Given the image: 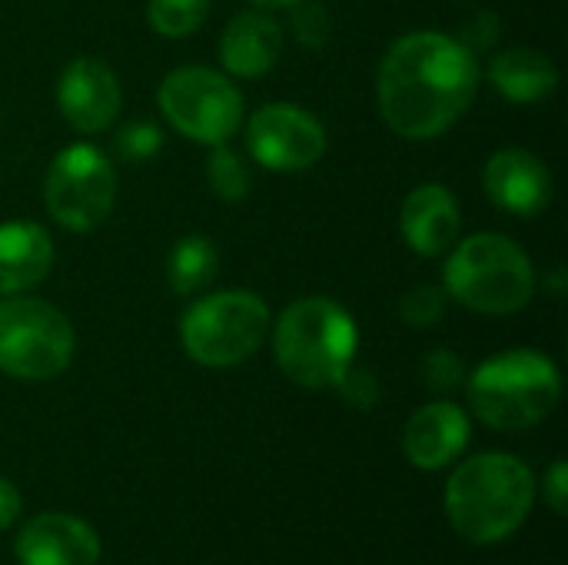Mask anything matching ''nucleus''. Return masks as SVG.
Segmentation results:
<instances>
[{
	"label": "nucleus",
	"mask_w": 568,
	"mask_h": 565,
	"mask_svg": "<svg viewBox=\"0 0 568 565\" xmlns=\"http://www.w3.org/2000/svg\"><path fill=\"white\" fill-rule=\"evenodd\" d=\"M476 87L479 67L473 50L456 37L419 30L396 40L383 57L376 100L393 133L433 140L469 110Z\"/></svg>",
	"instance_id": "1"
},
{
	"label": "nucleus",
	"mask_w": 568,
	"mask_h": 565,
	"mask_svg": "<svg viewBox=\"0 0 568 565\" xmlns=\"http://www.w3.org/2000/svg\"><path fill=\"white\" fill-rule=\"evenodd\" d=\"M536 503L532 470L509 453H483L466 460L446 483V516L473 546L509 539Z\"/></svg>",
	"instance_id": "2"
},
{
	"label": "nucleus",
	"mask_w": 568,
	"mask_h": 565,
	"mask_svg": "<svg viewBox=\"0 0 568 565\" xmlns=\"http://www.w3.org/2000/svg\"><path fill=\"white\" fill-rule=\"evenodd\" d=\"M356 346L359 333L353 316L326 296H306L286 306L273 336L280 370L303 390L339 386Z\"/></svg>",
	"instance_id": "3"
},
{
	"label": "nucleus",
	"mask_w": 568,
	"mask_h": 565,
	"mask_svg": "<svg viewBox=\"0 0 568 565\" xmlns=\"http://www.w3.org/2000/svg\"><path fill=\"white\" fill-rule=\"evenodd\" d=\"M559 396L562 380L556 363L532 350L493 356L469 376L473 413L499 433H519L542 423L559 406Z\"/></svg>",
	"instance_id": "4"
},
{
	"label": "nucleus",
	"mask_w": 568,
	"mask_h": 565,
	"mask_svg": "<svg viewBox=\"0 0 568 565\" xmlns=\"http://www.w3.org/2000/svg\"><path fill=\"white\" fill-rule=\"evenodd\" d=\"M446 293L476 313H516L532 300L536 270L519 243L503 233L463 240L446 263Z\"/></svg>",
	"instance_id": "5"
},
{
	"label": "nucleus",
	"mask_w": 568,
	"mask_h": 565,
	"mask_svg": "<svg viewBox=\"0 0 568 565\" xmlns=\"http://www.w3.org/2000/svg\"><path fill=\"white\" fill-rule=\"evenodd\" d=\"M270 330L266 303L250 290H223L196 300L183 323L180 340L193 363L223 370L236 366L260 350Z\"/></svg>",
	"instance_id": "6"
},
{
	"label": "nucleus",
	"mask_w": 568,
	"mask_h": 565,
	"mask_svg": "<svg viewBox=\"0 0 568 565\" xmlns=\"http://www.w3.org/2000/svg\"><path fill=\"white\" fill-rule=\"evenodd\" d=\"M73 330L70 320L30 296L0 303V370L17 380H53L70 366Z\"/></svg>",
	"instance_id": "7"
},
{
	"label": "nucleus",
	"mask_w": 568,
	"mask_h": 565,
	"mask_svg": "<svg viewBox=\"0 0 568 565\" xmlns=\"http://www.w3.org/2000/svg\"><path fill=\"white\" fill-rule=\"evenodd\" d=\"M160 110L186 140L220 147L243 123V93L210 67H180L160 83Z\"/></svg>",
	"instance_id": "8"
},
{
	"label": "nucleus",
	"mask_w": 568,
	"mask_h": 565,
	"mask_svg": "<svg viewBox=\"0 0 568 565\" xmlns=\"http://www.w3.org/2000/svg\"><path fill=\"white\" fill-rule=\"evenodd\" d=\"M47 210L50 216L73 230H97L116 200V173L113 163L90 143H73L60 150L47 173Z\"/></svg>",
	"instance_id": "9"
},
{
	"label": "nucleus",
	"mask_w": 568,
	"mask_h": 565,
	"mask_svg": "<svg viewBox=\"0 0 568 565\" xmlns=\"http://www.w3.org/2000/svg\"><path fill=\"white\" fill-rule=\"evenodd\" d=\"M246 143L253 160L266 170L296 173L326 153V130L296 103H266L250 117Z\"/></svg>",
	"instance_id": "10"
},
{
	"label": "nucleus",
	"mask_w": 568,
	"mask_h": 565,
	"mask_svg": "<svg viewBox=\"0 0 568 565\" xmlns=\"http://www.w3.org/2000/svg\"><path fill=\"white\" fill-rule=\"evenodd\" d=\"M57 107L80 133L106 130L120 110L116 73L97 57H73L57 80Z\"/></svg>",
	"instance_id": "11"
},
{
	"label": "nucleus",
	"mask_w": 568,
	"mask_h": 565,
	"mask_svg": "<svg viewBox=\"0 0 568 565\" xmlns=\"http://www.w3.org/2000/svg\"><path fill=\"white\" fill-rule=\"evenodd\" d=\"M486 196L516 216H536L552 200V173L529 150H499L483 170Z\"/></svg>",
	"instance_id": "12"
},
{
	"label": "nucleus",
	"mask_w": 568,
	"mask_h": 565,
	"mask_svg": "<svg viewBox=\"0 0 568 565\" xmlns=\"http://www.w3.org/2000/svg\"><path fill=\"white\" fill-rule=\"evenodd\" d=\"M17 559L20 565H97L100 539L77 516L43 513L20 529Z\"/></svg>",
	"instance_id": "13"
},
{
	"label": "nucleus",
	"mask_w": 568,
	"mask_h": 565,
	"mask_svg": "<svg viewBox=\"0 0 568 565\" xmlns=\"http://www.w3.org/2000/svg\"><path fill=\"white\" fill-rule=\"evenodd\" d=\"M469 446V420L456 403L423 406L403 433V453L419 470H443Z\"/></svg>",
	"instance_id": "14"
},
{
	"label": "nucleus",
	"mask_w": 568,
	"mask_h": 565,
	"mask_svg": "<svg viewBox=\"0 0 568 565\" xmlns=\"http://www.w3.org/2000/svg\"><path fill=\"white\" fill-rule=\"evenodd\" d=\"M459 223L463 216H459L456 196L439 183H423L403 200L399 230H403V240L419 256L446 253L459 236Z\"/></svg>",
	"instance_id": "15"
},
{
	"label": "nucleus",
	"mask_w": 568,
	"mask_h": 565,
	"mask_svg": "<svg viewBox=\"0 0 568 565\" xmlns=\"http://www.w3.org/2000/svg\"><path fill=\"white\" fill-rule=\"evenodd\" d=\"M283 50V30L260 10H243L220 37V60L233 77H263L276 67Z\"/></svg>",
	"instance_id": "16"
},
{
	"label": "nucleus",
	"mask_w": 568,
	"mask_h": 565,
	"mask_svg": "<svg viewBox=\"0 0 568 565\" xmlns=\"http://www.w3.org/2000/svg\"><path fill=\"white\" fill-rule=\"evenodd\" d=\"M53 266L50 233L37 223H0V293H23L37 286Z\"/></svg>",
	"instance_id": "17"
},
{
	"label": "nucleus",
	"mask_w": 568,
	"mask_h": 565,
	"mask_svg": "<svg viewBox=\"0 0 568 565\" xmlns=\"http://www.w3.org/2000/svg\"><path fill=\"white\" fill-rule=\"evenodd\" d=\"M489 77H493L496 90L513 103H539L559 83L552 60L539 50H529V47H516V50L499 53L489 67Z\"/></svg>",
	"instance_id": "18"
},
{
	"label": "nucleus",
	"mask_w": 568,
	"mask_h": 565,
	"mask_svg": "<svg viewBox=\"0 0 568 565\" xmlns=\"http://www.w3.org/2000/svg\"><path fill=\"white\" fill-rule=\"evenodd\" d=\"M220 266V253L213 246V240L206 236H183L166 260V280L180 296H193L200 293Z\"/></svg>",
	"instance_id": "19"
},
{
	"label": "nucleus",
	"mask_w": 568,
	"mask_h": 565,
	"mask_svg": "<svg viewBox=\"0 0 568 565\" xmlns=\"http://www.w3.org/2000/svg\"><path fill=\"white\" fill-rule=\"evenodd\" d=\"M206 180H210L213 193L220 200H226V203L246 200L250 196V186H253V176H250L246 163L226 143L213 147V153L206 160Z\"/></svg>",
	"instance_id": "20"
},
{
	"label": "nucleus",
	"mask_w": 568,
	"mask_h": 565,
	"mask_svg": "<svg viewBox=\"0 0 568 565\" xmlns=\"http://www.w3.org/2000/svg\"><path fill=\"white\" fill-rule=\"evenodd\" d=\"M210 13V0H150L146 17L160 37H190Z\"/></svg>",
	"instance_id": "21"
},
{
	"label": "nucleus",
	"mask_w": 568,
	"mask_h": 565,
	"mask_svg": "<svg viewBox=\"0 0 568 565\" xmlns=\"http://www.w3.org/2000/svg\"><path fill=\"white\" fill-rule=\"evenodd\" d=\"M443 313H446V293L436 286H416L399 303V316L409 326H433L443 320Z\"/></svg>",
	"instance_id": "22"
},
{
	"label": "nucleus",
	"mask_w": 568,
	"mask_h": 565,
	"mask_svg": "<svg viewBox=\"0 0 568 565\" xmlns=\"http://www.w3.org/2000/svg\"><path fill=\"white\" fill-rule=\"evenodd\" d=\"M113 143L126 163H146L160 150V130L153 123H126Z\"/></svg>",
	"instance_id": "23"
},
{
	"label": "nucleus",
	"mask_w": 568,
	"mask_h": 565,
	"mask_svg": "<svg viewBox=\"0 0 568 565\" xmlns=\"http://www.w3.org/2000/svg\"><path fill=\"white\" fill-rule=\"evenodd\" d=\"M423 376L433 390H456L463 383V363L449 350H436L423 363Z\"/></svg>",
	"instance_id": "24"
},
{
	"label": "nucleus",
	"mask_w": 568,
	"mask_h": 565,
	"mask_svg": "<svg viewBox=\"0 0 568 565\" xmlns=\"http://www.w3.org/2000/svg\"><path fill=\"white\" fill-rule=\"evenodd\" d=\"M296 33H300V40H306V43H313V47H320L326 37H329V20H326V13L316 7V3H303L300 10H296Z\"/></svg>",
	"instance_id": "25"
},
{
	"label": "nucleus",
	"mask_w": 568,
	"mask_h": 565,
	"mask_svg": "<svg viewBox=\"0 0 568 565\" xmlns=\"http://www.w3.org/2000/svg\"><path fill=\"white\" fill-rule=\"evenodd\" d=\"M546 500H549V506L559 513V516H566L568 513V466L566 460H556L552 466H549V473H546Z\"/></svg>",
	"instance_id": "26"
},
{
	"label": "nucleus",
	"mask_w": 568,
	"mask_h": 565,
	"mask_svg": "<svg viewBox=\"0 0 568 565\" xmlns=\"http://www.w3.org/2000/svg\"><path fill=\"white\" fill-rule=\"evenodd\" d=\"M339 390H343L353 403H359V406H369V403L376 400V380H373L369 373H363V370L353 373V366H349V373L339 380Z\"/></svg>",
	"instance_id": "27"
},
{
	"label": "nucleus",
	"mask_w": 568,
	"mask_h": 565,
	"mask_svg": "<svg viewBox=\"0 0 568 565\" xmlns=\"http://www.w3.org/2000/svg\"><path fill=\"white\" fill-rule=\"evenodd\" d=\"M20 516V493L7 480H0V533L10 529Z\"/></svg>",
	"instance_id": "28"
},
{
	"label": "nucleus",
	"mask_w": 568,
	"mask_h": 565,
	"mask_svg": "<svg viewBox=\"0 0 568 565\" xmlns=\"http://www.w3.org/2000/svg\"><path fill=\"white\" fill-rule=\"evenodd\" d=\"M253 3H263V7H290V3H300V0H253Z\"/></svg>",
	"instance_id": "29"
}]
</instances>
